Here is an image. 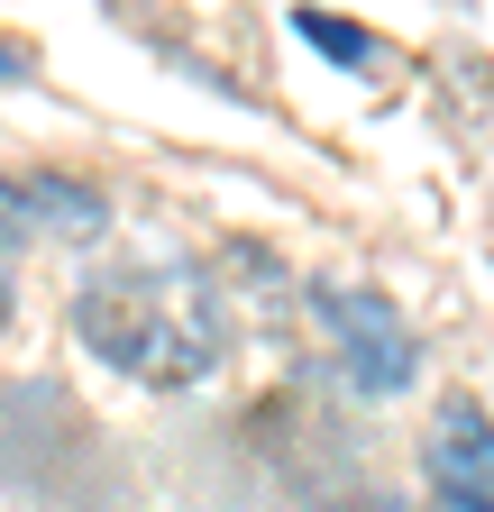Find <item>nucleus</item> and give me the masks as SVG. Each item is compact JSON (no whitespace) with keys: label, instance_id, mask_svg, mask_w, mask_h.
<instances>
[{"label":"nucleus","instance_id":"obj_2","mask_svg":"<svg viewBox=\"0 0 494 512\" xmlns=\"http://www.w3.org/2000/svg\"><path fill=\"white\" fill-rule=\"evenodd\" d=\"M312 311H321V330L339 348V375L357 394H403L412 384V330H403V311L376 284H321Z\"/></svg>","mask_w":494,"mask_h":512},{"label":"nucleus","instance_id":"obj_5","mask_svg":"<svg viewBox=\"0 0 494 512\" xmlns=\"http://www.w3.org/2000/svg\"><path fill=\"white\" fill-rule=\"evenodd\" d=\"M37 229H46V211H37V174H0V256H19Z\"/></svg>","mask_w":494,"mask_h":512},{"label":"nucleus","instance_id":"obj_10","mask_svg":"<svg viewBox=\"0 0 494 512\" xmlns=\"http://www.w3.org/2000/svg\"><path fill=\"white\" fill-rule=\"evenodd\" d=\"M485 512H494V503H485Z\"/></svg>","mask_w":494,"mask_h":512},{"label":"nucleus","instance_id":"obj_6","mask_svg":"<svg viewBox=\"0 0 494 512\" xmlns=\"http://www.w3.org/2000/svg\"><path fill=\"white\" fill-rule=\"evenodd\" d=\"M293 28L312 37L321 55H339V64H366V55H376V37H366V28H348V19H321V10H302Z\"/></svg>","mask_w":494,"mask_h":512},{"label":"nucleus","instance_id":"obj_7","mask_svg":"<svg viewBox=\"0 0 494 512\" xmlns=\"http://www.w3.org/2000/svg\"><path fill=\"white\" fill-rule=\"evenodd\" d=\"M19 74H28V55H19V46H0V83H19Z\"/></svg>","mask_w":494,"mask_h":512},{"label":"nucleus","instance_id":"obj_3","mask_svg":"<svg viewBox=\"0 0 494 512\" xmlns=\"http://www.w3.org/2000/svg\"><path fill=\"white\" fill-rule=\"evenodd\" d=\"M430 485H440L449 503H467V512L494 503V421L467 394H449L440 412H430Z\"/></svg>","mask_w":494,"mask_h":512},{"label":"nucleus","instance_id":"obj_8","mask_svg":"<svg viewBox=\"0 0 494 512\" xmlns=\"http://www.w3.org/2000/svg\"><path fill=\"white\" fill-rule=\"evenodd\" d=\"M348 512H403V503H348Z\"/></svg>","mask_w":494,"mask_h":512},{"label":"nucleus","instance_id":"obj_1","mask_svg":"<svg viewBox=\"0 0 494 512\" xmlns=\"http://www.w3.org/2000/svg\"><path fill=\"white\" fill-rule=\"evenodd\" d=\"M74 330L101 366H119L129 384L183 394V384H211L229 357V320L220 293L193 266H110L74 293Z\"/></svg>","mask_w":494,"mask_h":512},{"label":"nucleus","instance_id":"obj_4","mask_svg":"<svg viewBox=\"0 0 494 512\" xmlns=\"http://www.w3.org/2000/svg\"><path fill=\"white\" fill-rule=\"evenodd\" d=\"M37 211H46V229H65V238H92L110 211H101V192L92 183H74V174H37Z\"/></svg>","mask_w":494,"mask_h":512},{"label":"nucleus","instance_id":"obj_9","mask_svg":"<svg viewBox=\"0 0 494 512\" xmlns=\"http://www.w3.org/2000/svg\"><path fill=\"white\" fill-rule=\"evenodd\" d=\"M0 320H10V284H0Z\"/></svg>","mask_w":494,"mask_h":512}]
</instances>
